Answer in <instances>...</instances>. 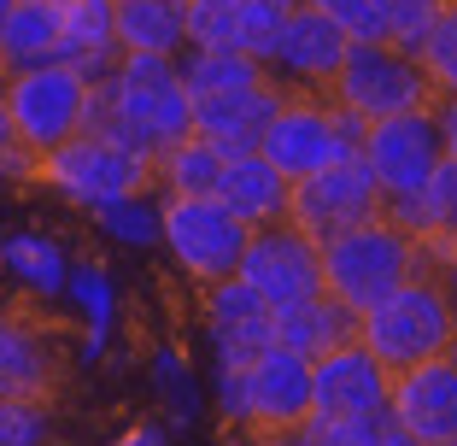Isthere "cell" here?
I'll use <instances>...</instances> for the list:
<instances>
[{
	"instance_id": "cell-1",
	"label": "cell",
	"mask_w": 457,
	"mask_h": 446,
	"mask_svg": "<svg viewBox=\"0 0 457 446\" xmlns=\"http://www.w3.org/2000/svg\"><path fill=\"white\" fill-rule=\"evenodd\" d=\"M88 130L112 136L147 164L182 136H194V95L182 82V59L118 54V65L95 82V123Z\"/></svg>"
},
{
	"instance_id": "cell-2",
	"label": "cell",
	"mask_w": 457,
	"mask_h": 446,
	"mask_svg": "<svg viewBox=\"0 0 457 446\" xmlns=\"http://www.w3.org/2000/svg\"><path fill=\"white\" fill-rule=\"evenodd\" d=\"M358 341L376 352L387 370H404V365H422V358H445L457 341V294L440 271H422L411 282H399L381 306H370L358 317Z\"/></svg>"
},
{
	"instance_id": "cell-3",
	"label": "cell",
	"mask_w": 457,
	"mask_h": 446,
	"mask_svg": "<svg viewBox=\"0 0 457 446\" xmlns=\"http://www.w3.org/2000/svg\"><path fill=\"white\" fill-rule=\"evenodd\" d=\"M417 271H422V241L404 223H393L387 212L323 241V294L340 299L346 311H358V317L370 306H381Z\"/></svg>"
},
{
	"instance_id": "cell-4",
	"label": "cell",
	"mask_w": 457,
	"mask_h": 446,
	"mask_svg": "<svg viewBox=\"0 0 457 446\" xmlns=\"http://www.w3.org/2000/svg\"><path fill=\"white\" fill-rule=\"evenodd\" d=\"M212 400L223 411V423H235L246 434L299 429L311 417V358L270 341L241 370H212Z\"/></svg>"
},
{
	"instance_id": "cell-5",
	"label": "cell",
	"mask_w": 457,
	"mask_h": 446,
	"mask_svg": "<svg viewBox=\"0 0 457 446\" xmlns=\"http://www.w3.org/2000/svg\"><path fill=\"white\" fill-rule=\"evenodd\" d=\"M363 130H370V123L352 118L328 88H287L276 118L264 123L258 153H264L287 182H299V176L323 171V164H335V159H358Z\"/></svg>"
},
{
	"instance_id": "cell-6",
	"label": "cell",
	"mask_w": 457,
	"mask_h": 446,
	"mask_svg": "<svg viewBox=\"0 0 457 446\" xmlns=\"http://www.w3.org/2000/svg\"><path fill=\"white\" fill-rule=\"evenodd\" d=\"M0 106L12 118L18 141L41 159L95 123V77H82L71 59H47V65L12 71L0 88Z\"/></svg>"
},
{
	"instance_id": "cell-7",
	"label": "cell",
	"mask_w": 457,
	"mask_h": 446,
	"mask_svg": "<svg viewBox=\"0 0 457 446\" xmlns=\"http://www.w3.org/2000/svg\"><path fill=\"white\" fill-rule=\"evenodd\" d=\"M253 223L228 212L217 194H164L159 200V247L194 288H212L241 271Z\"/></svg>"
},
{
	"instance_id": "cell-8",
	"label": "cell",
	"mask_w": 457,
	"mask_h": 446,
	"mask_svg": "<svg viewBox=\"0 0 457 446\" xmlns=\"http://www.w3.org/2000/svg\"><path fill=\"white\" fill-rule=\"evenodd\" d=\"M36 182L47 194H59L71 212L95 217L100 206H112V200L147 194L153 189V164L135 159L129 147H118V141L100 136V130H82V136L65 141V147L41 153L36 159Z\"/></svg>"
},
{
	"instance_id": "cell-9",
	"label": "cell",
	"mask_w": 457,
	"mask_h": 446,
	"mask_svg": "<svg viewBox=\"0 0 457 446\" xmlns=\"http://www.w3.org/2000/svg\"><path fill=\"white\" fill-rule=\"evenodd\" d=\"M328 95L352 112V118L376 123V118H399V112H422L440 100V88L428 82L417 54H404L393 41H352L340 77L328 82Z\"/></svg>"
},
{
	"instance_id": "cell-10",
	"label": "cell",
	"mask_w": 457,
	"mask_h": 446,
	"mask_svg": "<svg viewBox=\"0 0 457 446\" xmlns=\"http://www.w3.org/2000/svg\"><path fill=\"white\" fill-rule=\"evenodd\" d=\"M381 212H387V194H381L376 171L363 164V153L299 176L294 194H287V223H299L317 247H323L328 235H340V230H358V223L381 217Z\"/></svg>"
},
{
	"instance_id": "cell-11",
	"label": "cell",
	"mask_w": 457,
	"mask_h": 446,
	"mask_svg": "<svg viewBox=\"0 0 457 446\" xmlns=\"http://www.w3.org/2000/svg\"><path fill=\"white\" fill-rule=\"evenodd\" d=\"M235 276H241L270 311H287V306H299V299L323 294V247L311 241L299 223L276 217V223H258L253 230Z\"/></svg>"
},
{
	"instance_id": "cell-12",
	"label": "cell",
	"mask_w": 457,
	"mask_h": 446,
	"mask_svg": "<svg viewBox=\"0 0 457 446\" xmlns=\"http://www.w3.org/2000/svg\"><path fill=\"white\" fill-rule=\"evenodd\" d=\"M440 159H445V141H440V118H434V106L399 112V118H376L370 130H363V164L376 171L387 206L411 200V194L434 176Z\"/></svg>"
},
{
	"instance_id": "cell-13",
	"label": "cell",
	"mask_w": 457,
	"mask_h": 446,
	"mask_svg": "<svg viewBox=\"0 0 457 446\" xmlns=\"http://www.w3.org/2000/svg\"><path fill=\"white\" fill-rule=\"evenodd\" d=\"M393 370L363 341L311 358V417L305 423H352V417H387Z\"/></svg>"
},
{
	"instance_id": "cell-14",
	"label": "cell",
	"mask_w": 457,
	"mask_h": 446,
	"mask_svg": "<svg viewBox=\"0 0 457 446\" xmlns=\"http://www.w3.org/2000/svg\"><path fill=\"white\" fill-rule=\"evenodd\" d=\"M200 324H205V347H212V370H241L246 358H258L276 341V311L241 276L200 288Z\"/></svg>"
},
{
	"instance_id": "cell-15",
	"label": "cell",
	"mask_w": 457,
	"mask_h": 446,
	"mask_svg": "<svg viewBox=\"0 0 457 446\" xmlns=\"http://www.w3.org/2000/svg\"><path fill=\"white\" fill-rule=\"evenodd\" d=\"M346 54H352L346 29L299 0L282 18V36H276V54H270V77L282 88H328L340 77V65H346Z\"/></svg>"
},
{
	"instance_id": "cell-16",
	"label": "cell",
	"mask_w": 457,
	"mask_h": 446,
	"mask_svg": "<svg viewBox=\"0 0 457 446\" xmlns=\"http://www.w3.org/2000/svg\"><path fill=\"white\" fill-rule=\"evenodd\" d=\"M387 417L422 446H452L457 441V365L452 358H422V365L393 370L387 388Z\"/></svg>"
},
{
	"instance_id": "cell-17",
	"label": "cell",
	"mask_w": 457,
	"mask_h": 446,
	"mask_svg": "<svg viewBox=\"0 0 457 446\" xmlns=\"http://www.w3.org/2000/svg\"><path fill=\"white\" fill-rule=\"evenodd\" d=\"M65 388V347L24 306H0V393L54 400Z\"/></svg>"
},
{
	"instance_id": "cell-18",
	"label": "cell",
	"mask_w": 457,
	"mask_h": 446,
	"mask_svg": "<svg viewBox=\"0 0 457 446\" xmlns=\"http://www.w3.org/2000/svg\"><path fill=\"white\" fill-rule=\"evenodd\" d=\"M282 95H287V88L270 77V82H258V88H235V95L194 100V136H205L223 159H235V153H258L264 123L276 118Z\"/></svg>"
},
{
	"instance_id": "cell-19",
	"label": "cell",
	"mask_w": 457,
	"mask_h": 446,
	"mask_svg": "<svg viewBox=\"0 0 457 446\" xmlns=\"http://www.w3.org/2000/svg\"><path fill=\"white\" fill-rule=\"evenodd\" d=\"M0 276L18 288L24 299L36 306H54L65 299V282H71V253L41 230H18L0 241Z\"/></svg>"
},
{
	"instance_id": "cell-20",
	"label": "cell",
	"mask_w": 457,
	"mask_h": 446,
	"mask_svg": "<svg viewBox=\"0 0 457 446\" xmlns=\"http://www.w3.org/2000/svg\"><path fill=\"white\" fill-rule=\"evenodd\" d=\"M59 36H65V59L82 77H106L118 65V0H54Z\"/></svg>"
},
{
	"instance_id": "cell-21",
	"label": "cell",
	"mask_w": 457,
	"mask_h": 446,
	"mask_svg": "<svg viewBox=\"0 0 457 446\" xmlns=\"http://www.w3.org/2000/svg\"><path fill=\"white\" fill-rule=\"evenodd\" d=\"M287 194H294V182H287L264 153H235V159L223 164V176H217V200L241 217V223H253V230L287 217Z\"/></svg>"
},
{
	"instance_id": "cell-22",
	"label": "cell",
	"mask_w": 457,
	"mask_h": 446,
	"mask_svg": "<svg viewBox=\"0 0 457 446\" xmlns=\"http://www.w3.org/2000/svg\"><path fill=\"white\" fill-rule=\"evenodd\" d=\"M123 54H188V0H118Z\"/></svg>"
},
{
	"instance_id": "cell-23",
	"label": "cell",
	"mask_w": 457,
	"mask_h": 446,
	"mask_svg": "<svg viewBox=\"0 0 457 446\" xmlns=\"http://www.w3.org/2000/svg\"><path fill=\"white\" fill-rule=\"evenodd\" d=\"M276 341L294 347V352H305V358H323V352L358 341V311H346L340 299H328V294L299 299V306L276 311Z\"/></svg>"
},
{
	"instance_id": "cell-24",
	"label": "cell",
	"mask_w": 457,
	"mask_h": 446,
	"mask_svg": "<svg viewBox=\"0 0 457 446\" xmlns=\"http://www.w3.org/2000/svg\"><path fill=\"white\" fill-rule=\"evenodd\" d=\"M65 299L77 306V317H82V358L95 365L100 352L112 347V329H118V288H112V271L100 265V258L71 265Z\"/></svg>"
},
{
	"instance_id": "cell-25",
	"label": "cell",
	"mask_w": 457,
	"mask_h": 446,
	"mask_svg": "<svg viewBox=\"0 0 457 446\" xmlns=\"http://www.w3.org/2000/svg\"><path fill=\"white\" fill-rule=\"evenodd\" d=\"M0 59H6L12 71L65 59V36H59L54 0H18L12 18H6V29H0Z\"/></svg>"
},
{
	"instance_id": "cell-26",
	"label": "cell",
	"mask_w": 457,
	"mask_h": 446,
	"mask_svg": "<svg viewBox=\"0 0 457 446\" xmlns=\"http://www.w3.org/2000/svg\"><path fill=\"white\" fill-rule=\"evenodd\" d=\"M393 223L417 235V241H440V235H457V159H440L434 176L422 182L411 200H393L387 206Z\"/></svg>"
},
{
	"instance_id": "cell-27",
	"label": "cell",
	"mask_w": 457,
	"mask_h": 446,
	"mask_svg": "<svg viewBox=\"0 0 457 446\" xmlns=\"http://www.w3.org/2000/svg\"><path fill=\"white\" fill-rule=\"evenodd\" d=\"M182 82H188V95L205 100V95H235V88H258L270 82V65L241 47H188L182 54Z\"/></svg>"
},
{
	"instance_id": "cell-28",
	"label": "cell",
	"mask_w": 457,
	"mask_h": 446,
	"mask_svg": "<svg viewBox=\"0 0 457 446\" xmlns=\"http://www.w3.org/2000/svg\"><path fill=\"white\" fill-rule=\"evenodd\" d=\"M223 164L228 159L205 136H182L176 147H164L159 159H153V182H159L164 194H217Z\"/></svg>"
},
{
	"instance_id": "cell-29",
	"label": "cell",
	"mask_w": 457,
	"mask_h": 446,
	"mask_svg": "<svg viewBox=\"0 0 457 446\" xmlns=\"http://www.w3.org/2000/svg\"><path fill=\"white\" fill-rule=\"evenodd\" d=\"M147 382H153V393H159L164 417H170L176 429H194V423H200L205 388H200V376H194V365L182 358V347H170V341H164V347H153Z\"/></svg>"
},
{
	"instance_id": "cell-30",
	"label": "cell",
	"mask_w": 457,
	"mask_h": 446,
	"mask_svg": "<svg viewBox=\"0 0 457 446\" xmlns=\"http://www.w3.org/2000/svg\"><path fill=\"white\" fill-rule=\"evenodd\" d=\"M95 230L118 247H159V200H147V194L112 200L95 212Z\"/></svg>"
},
{
	"instance_id": "cell-31",
	"label": "cell",
	"mask_w": 457,
	"mask_h": 446,
	"mask_svg": "<svg viewBox=\"0 0 457 446\" xmlns=\"http://www.w3.org/2000/svg\"><path fill=\"white\" fill-rule=\"evenodd\" d=\"M0 446H54V400L0 393Z\"/></svg>"
},
{
	"instance_id": "cell-32",
	"label": "cell",
	"mask_w": 457,
	"mask_h": 446,
	"mask_svg": "<svg viewBox=\"0 0 457 446\" xmlns=\"http://www.w3.org/2000/svg\"><path fill=\"white\" fill-rule=\"evenodd\" d=\"M417 59H422V71H428V82L440 95H457V0L440 6V18H434V29L422 36Z\"/></svg>"
},
{
	"instance_id": "cell-33",
	"label": "cell",
	"mask_w": 457,
	"mask_h": 446,
	"mask_svg": "<svg viewBox=\"0 0 457 446\" xmlns=\"http://www.w3.org/2000/svg\"><path fill=\"white\" fill-rule=\"evenodd\" d=\"M323 18H335L352 41H387V0H305Z\"/></svg>"
},
{
	"instance_id": "cell-34",
	"label": "cell",
	"mask_w": 457,
	"mask_h": 446,
	"mask_svg": "<svg viewBox=\"0 0 457 446\" xmlns=\"http://www.w3.org/2000/svg\"><path fill=\"white\" fill-rule=\"evenodd\" d=\"M445 0H387V41L393 47H404V54H417L422 36L434 29V18H440Z\"/></svg>"
},
{
	"instance_id": "cell-35",
	"label": "cell",
	"mask_w": 457,
	"mask_h": 446,
	"mask_svg": "<svg viewBox=\"0 0 457 446\" xmlns=\"http://www.w3.org/2000/svg\"><path fill=\"white\" fill-rule=\"evenodd\" d=\"M0 182H36V153L18 141L6 106H0Z\"/></svg>"
},
{
	"instance_id": "cell-36",
	"label": "cell",
	"mask_w": 457,
	"mask_h": 446,
	"mask_svg": "<svg viewBox=\"0 0 457 446\" xmlns=\"http://www.w3.org/2000/svg\"><path fill=\"white\" fill-rule=\"evenodd\" d=\"M106 446H170V429L164 423H123Z\"/></svg>"
},
{
	"instance_id": "cell-37",
	"label": "cell",
	"mask_w": 457,
	"mask_h": 446,
	"mask_svg": "<svg viewBox=\"0 0 457 446\" xmlns=\"http://www.w3.org/2000/svg\"><path fill=\"white\" fill-rule=\"evenodd\" d=\"M434 118H440L445 159H457V95H440V100H434Z\"/></svg>"
},
{
	"instance_id": "cell-38",
	"label": "cell",
	"mask_w": 457,
	"mask_h": 446,
	"mask_svg": "<svg viewBox=\"0 0 457 446\" xmlns=\"http://www.w3.org/2000/svg\"><path fill=\"white\" fill-rule=\"evenodd\" d=\"M258 446H317V434H311V423H299V429H270V434H253Z\"/></svg>"
},
{
	"instance_id": "cell-39",
	"label": "cell",
	"mask_w": 457,
	"mask_h": 446,
	"mask_svg": "<svg viewBox=\"0 0 457 446\" xmlns=\"http://www.w3.org/2000/svg\"><path fill=\"white\" fill-rule=\"evenodd\" d=\"M370 446H422V441H417V434H404L399 423H387V429H381V434H376Z\"/></svg>"
},
{
	"instance_id": "cell-40",
	"label": "cell",
	"mask_w": 457,
	"mask_h": 446,
	"mask_svg": "<svg viewBox=\"0 0 457 446\" xmlns=\"http://www.w3.org/2000/svg\"><path fill=\"white\" fill-rule=\"evenodd\" d=\"M212 446H258V441H253L246 429H235V423H223V434H217Z\"/></svg>"
},
{
	"instance_id": "cell-41",
	"label": "cell",
	"mask_w": 457,
	"mask_h": 446,
	"mask_svg": "<svg viewBox=\"0 0 457 446\" xmlns=\"http://www.w3.org/2000/svg\"><path fill=\"white\" fill-rule=\"evenodd\" d=\"M12 6H18V0H0V29H6V18H12Z\"/></svg>"
},
{
	"instance_id": "cell-42",
	"label": "cell",
	"mask_w": 457,
	"mask_h": 446,
	"mask_svg": "<svg viewBox=\"0 0 457 446\" xmlns=\"http://www.w3.org/2000/svg\"><path fill=\"white\" fill-rule=\"evenodd\" d=\"M6 77H12V65H6V59H0V88H6Z\"/></svg>"
},
{
	"instance_id": "cell-43",
	"label": "cell",
	"mask_w": 457,
	"mask_h": 446,
	"mask_svg": "<svg viewBox=\"0 0 457 446\" xmlns=\"http://www.w3.org/2000/svg\"><path fill=\"white\" fill-rule=\"evenodd\" d=\"M445 358H452V365H457V341H452V352H445Z\"/></svg>"
},
{
	"instance_id": "cell-44",
	"label": "cell",
	"mask_w": 457,
	"mask_h": 446,
	"mask_svg": "<svg viewBox=\"0 0 457 446\" xmlns=\"http://www.w3.org/2000/svg\"><path fill=\"white\" fill-rule=\"evenodd\" d=\"M452 446H457V441H452Z\"/></svg>"
}]
</instances>
